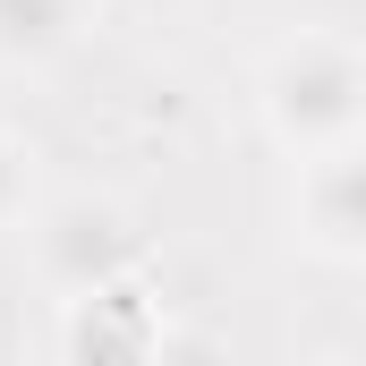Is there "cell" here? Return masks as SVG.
I'll return each mask as SVG.
<instances>
[{"label":"cell","instance_id":"1","mask_svg":"<svg viewBox=\"0 0 366 366\" xmlns=\"http://www.w3.org/2000/svg\"><path fill=\"white\" fill-rule=\"evenodd\" d=\"M256 119L281 154H332L366 137V51L341 26H298L256 60Z\"/></svg>","mask_w":366,"mask_h":366},{"label":"cell","instance_id":"2","mask_svg":"<svg viewBox=\"0 0 366 366\" xmlns=\"http://www.w3.org/2000/svg\"><path fill=\"white\" fill-rule=\"evenodd\" d=\"M17 230H26V264H34V281H43L51 298H77V290H102V281H128L137 264H145V230H137V213H128L119 196H102V187H69V196L34 204Z\"/></svg>","mask_w":366,"mask_h":366},{"label":"cell","instance_id":"3","mask_svg":"<svg viewBox=\"0 0 366 366\" xmlns=\"http://www.w3.org/2000/svg\"><path fill=\"white\" fill-rule=\"evenodd\" d=\"M51 350L69 366H128V358H162L171 350V315L145 281H102L77 298H51Z\"/></svg>","mask_w":366,"mask_h":366},{"label":"cell","instance_id":"4","mask_svg":"<svg viewBox=\"0 0 366 366\" xmlns=\"http://www.w3.org/2000/svg\"><path fill=\"white\" fill-rule=\"evenodd\" d=\"M290 239H298V256L324 264V273H358L366 264V162H358V145L298 154Z\"/></svg>","mask_w":366,"mask_h":366},{"label":"cell","instance_id":"5","mask_svg":"<svg viewBox=\"0 0 366 366\" xmlns=\"http://www.w3.org/2000/svg\"><path fill=\"white\" fill-rule=\"evenodd\" d=\"M94 34V0H0V69H51Z\"/></svg>","mask_w":366,"mask_h":366},{"label":"cell","instance_id":"6","mask_svg":"<svg viewBox=\"0 0 366 366\" xmlns=\"http://www.w3.org/2000/svg\"><path fill=\"white\" fill-rule=\"evenodd\" d=\"M34 213V145L0 119V230H17Z\"/></svg>","mask_w":366,"mask_h":366}]
</instances>
